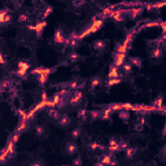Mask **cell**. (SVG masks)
<instances>
[{"mask_svg":"<svg viewBox=\"0 0 166 166\" xmlns=\"http://www.w3.org/2000/svg\"><path fill=\"white\" fill-rule=\"evenodd\" d=\"M103 25H104V20H101V18L92 21V23H91V25H90L87 29L84 30V31H82L81 34H78V39H79V40H82V39H84V38H87L88 35L97 33V31H99V30L103 27Z\"/></svg>","mask_w":166,"mask_h":166,"instance_id":"cell-1","label":"cell"},{"mask_svg":"<svg viewBox=\"0 0 166 166\" xmlns=\"http://www.w3.org/2000/svg\"><path fill=\"white\" fill-rule=\"evenodd\" d=\"M82 99H83L82 92L79 91V90H74V91L71 92L70 97H69V104H70L71 107H77V105H79V104H81Z\"/></svg>","mask_w":166,"mask_h":166,"instance_id":"cell-2","label":"cell"},{"mask_svg":"<svg viewBox=\"0 0 166 166\" xmlns=\"http://www.w3.org/2000/svg\"><path fill=\"white\" fill-rule=\"evenodd\" d=\"M10 22H12V16L9 14V9L0 10V27L7 26Z\"/></svg>","mask_w":166,"mask_h":166,"instance_id":"cell-3","label":"cell"},{"mask_svg":"<svg viewBox=\"0 0 166 166\" xmlns=\"http://www.w3.org/2000/svg\"><path fill=\"white\" fill-rule=\"evenodd\" d=\"M46 26H47V21H44V20H42V21H39V22L35 23V26H34L33 30H34L35 34H36V38H42L43 31H44Z\"/></svg>","mask_w":166,"mask_h":166,"instance_id":"cell-4","label":"cell"},{"mask_svg":"<svg viewBox=\"0 0 166 166\" xmlns=\"http://www.w3.org/2000/svg\"><path fill=\"white\" fill-rule=\"evenodd\" d=\"M65 152H66V155H69V156H74L78 152V145L74 141H67L65 144Z\"/></svg>","mask_w":166,"mask_h":166,"instance_id":"cell-5","label":"cell"},{"mask_svg":"<svg viewBox=\"0 0 166 166\" xmlns=\"http://www.w3.org/2000/svg\"><path fill=\"white\" fill-rule=\"evenodd\" d=\"M143 12H144V7H134V8L127 9V14L130 16V18L135 20V18H138Z\"/></svg>","mask_w":166,"mask_h":166,"instance_id":"cell-6","label":"cell"},{"mask_svg":"<svg viewBox=\"0 0 166 166\" xmlns=\"http://www.w3.org/2000/svg\"><path fill=\"white\" fill-rule=\"evenodd\" d=\"M65 40H66V36H65V34L63 33V30L57 29L56 33H55V43H56V44H63V46H64Z\"/></svg>","mask_w":166,"mask_h":166,"instance_id":"cell-7","label":"cell"},{"mask_svg":"<svg viewBox=\"0 0 166 166\" xmlns=\"http://www.w3.org/2000/svg\"><path fill=\"white\" fill-rule=\"evenodd\" d=\"M113 57H114V64L113 65H115L117 67H121L126 61V55L125 53H114Z\"/></svg>","mask_w":166,"mask_h":166,"instance_id":"cell-8","label":"cell"},{"mask_svg":"<svg viewBox=\"0 0 166 166\" xmlns=\"http://www.w3.org/2000/svg\"><path fill=\"white\" fill-rule=\"evenodd\" d=\"M92 48H94L95 51H97V52H103L107 48V43L104 40H101V39H97V40H95L94 43H92Z\"/></svg>","mask_w":166,"mask_h":166,"instance_id":"cell-9","label":"cell"},{"mask_svg":"<svg viewBox=\"0 0 166 166\" xmlns=\"http://www.w3.org/2000/svg\"><path fill=\"white\" fill-rule=\"evenodd\" d=\"M108 151L109 153H115V152H119V147H118V140L112 138L109 140V144H108Z\"/></svg>","mask_w":166,"mask_h":166,"instance_id":"cell-10","label":"cell"},{"mask_svg":"<svg viewBox=\"0 0 166 166\" xmlns=\"http://www.w3.org/2000/svg\"><path fill=\"white\" fill-rule=\"evenodd\" d=\"M29 123H30V121L26 119V117H22L21 121H20V123H18V127H17V132L22 134L23 131H26L27 127H29Z\"/></svg>","mask_w":166,"mask_h":166,"instance_id":"cell-11","label":"cell"},{"mask_svg":"<svg viewBox=\"0 0 166 166\" xmlns=\"http://www.w3.org/2000/svg\"><path fill=\"white\" fill-rule=\"evenodd\" d=\"M99 164H100V165H115L117 162L113 160V153H109V155L103 156L101 161H100Z\"/></svg>","mask_w":166,"mask_h":166,"instance_id":"cell-12","label":"cell"},{"mask_svg":"<svg viewBox=\"0 0 166 166\" xmlns=\"http://www.w3.org/2000/svg\"><path fill=\"white\" fill-rule=\"evenodd\" d=\"M79 60H81V55H79L78 52H75L74 50H71V52L67 53V61H69V63L75 64Z\"/></svg>","mask_w":166,"mask_h":166,"instance_id":"cell-13","label":"cell"},{"mask_svg":"<svg viewBox=\"0 0 166 166\" xmlns=\"http://www.w3.org/2000/svg\"><path fill=\"white\" fill-rule=\"evenodd\" d=\"M48 117H50L51 119H55V121H59L60 118V110L57 108H48V112H47Z\"/></svg>","mask_w":166,"mask_h":166,"instance_id":"cell-14","label":"cell"},{"mask_svg":"<svg viewBox=\"0 0 166 166\" xmlns=\"http://www.w3.org/2000/svg\"><path fill=\"white\" fill-rule=\"evenodd\" d=\"M108 77H109V78H118V77L122 78L121 73L118 71V67H117L115 65H110V67H109V73H108Z\"/></svg>","mask_w":166,"mask_h":166,"instance_id":"cell-15","label":"cell"},{"mask_svg":"<svg viewBox=\"0 0 166 166\" xmlns=\"http://www.w3.org/2000/svg\"><path fill=\"white\" fill-rule=\"evenodd\" d=\"M70 117L67 115V114H61L60 115V118H59V125L60 126H63V127H66V126H69L70 125Z\"/></svg>","mask_w":166,"mask_h":166,"instance_id":"cell-16","label":"cell"},{"mask_svg":"<svg viewBox=\"0 0 166 166\" xmlns=\"http://www.w3.org/2000/svg\"><path fill=\"white\" fill-rule=\"evenodd\" d=\"M35 134H36V136H39V138H46L47 136L46 127L43 125H36L35 126Z\"/></svg>","mask_w":166,"mask_h":166,"instance_id":"cell-17","label":"cell"},{"mask_svg":"<svg viewBox=\"0 0 166 166\" xmlns=\"http://www.w3.org/2000/svg\"><path fill=\"white\" fill-rule=\"evenodd\" d=\"M135 153H136V148H134V147H126V149H125V156L127 160H131L134 158L135 156Z\"/></svg>","mask_w":166,"mask_h":166,"instance_id":"cell-18","label":"cell"},{"mask_svg":"<svg viewBox=\"0 0 166 166\" xmlns=\"http://www.w3.org/2000/svg\"><path fill=\"white\" fill-rule=\"evenodd\" d=\"M162 56V48L161 47H156V48H153L152 52H151V57L153 60H157Z\"/></svg>","mask_w":166,"mask_h":166,"instance_id":"cell-19","label":"cell"},{"mask_svg":"<svg viewBox=\"0 0 166 166\" xmlns=\"http://www.w3.org/2000/svg\"><path fill=\"white\" fill-rule=\"evenodd\" d=\"M5 151L8 152V155H9V157H12L14 155V143L10 139L8 140V143H7V147H5Z\"/></svg>","mask_w":166,"mask_h":166,"instance_id":"cell-20","label":"cell"},{"mask_svg":"<svg viewBox=\"0 0 166 166\" xmlns=\"http://www.w3.org/2000/svg\"><path fill=\"white\" fill-rule=\"evenodd\" d=\"M128 63H130L132 66H136V67H141L143 65V61L139 57H128Z\"/></svg>","mask_w":166,"mask_h":166,"instance_id":"cell-21","label":"cell"},{"mask_svg":"<svg viewBox=\"0 0 166 166\" xmlns=\"http://www.w3.org/2000/svg\"><path fill=\"white\" fill-rule=\"evenodd\" d=\"M81 135H82V130H81V127H75V128H73V130L70 131V136L73 140H75L78 138H81Z\"/></svg>","mask_w":166,"mask_h":166,"instance_id":"cell-22","label":"cell"},{"mask_svg":"<svg viewBox=\"0 0 166 166\" xmlns=\"http://www.w3.org/2000/svg\"><path fill=\"white\" fill-rule=\"evenodd\" d=\"M112 114H113V112H112V110H110L109 108L104 109L103 112H101V119H104V121H109L110 118H112Z\"/></svg>","mask_w":166,"mask_h":166,"instance_id":"cell-23","label":"cell"},{"mask_svg":"<svg viewBox=\"0 0 166 166\" xmlns=\"http://www.w3.org/2000/svg\"><path fill=\"white\" fill-rule=\"evenodd\" d=\"M122 82V78L118 77V78H109V81L107 82V87H113V86H117Z\"/></svg>","mask_w":166,"mask_h":166,"instance_id":"cell-24","label":"cell"},{"mask_svg":"<svg viewBox=\"0 0 166 166\" xmlns=\"http://www.w3.org/2000/svg\"><path fill=\"white\" fill-rule=\"evenodd\" d=\"M118 117L123 122H127L128 119H130V112H128V110H119V112H118Z\"/></svg>","mask_w":166,"mask_h":166,"instance_id":"cell-25","label":"cell"},{"mask_svg":"<svg viewBox=\"0 0 166 166\" xmlns=\"http://www.w3.org/2000/svg\"><path fill=\"white\" fill-rule=\"evenodd\" d=\"M128 46H126L125 43H121V44L117 46V50H115V53H125L127 55V50H128Z\"/></svg>","mask_w":166,"mask_h":166,"instance_id":"cell-26","label":"cell"},{"mask_svg":"<svg viewBox=\"0 0 166 166\" xmlns=\"http://www.w3.org/2000/svg\"><path fill=\"white\" fill-rule=\"evenodd\" d=\"M101 83H103V79H101L100 77H97V75L91 79V87H92V88L99 87V86H100Z\"/></svg>","mask_w":166,"mask_h":166,"instance_id":"cell-27","label":"cell"},{"mask_svg":"<svg viewBox=\"0 0 166 166\" xmlns=\"http://www.w3.org/2000/svg\"><path fill=\"white\" fill-rule=\"evenodd\" d=\"M121 67L123 69V73H125V74H131V73H132V67H134V66H132L130 63H128V61H127V63L125 61L123 65H122Z\"/></svg>","mask_w":166,"mask_h":166,"instance_id":"cell-28","label":"cell"},{"mask_svg":"<svg viewBox=\"0 0 166 166\" xmlns=\"http://www.w3.org/2000/svg\"><path fill=\"white\" fill-rule=\"evenodd\" d=\"M51 74H47V73H42V74H39V75H36V78H38V82H39V84L40 86H43L46 82H47V79H48V77H50Z\"/></svg>","mask_w":166,"mask_h":166,"instance_id":"cell-29","label":"cell"},{"mask_svg":"<svg viewBox=\"0 0 166 166\" xmlns=\"http://www.w3.org/2000/svg\"><path fill=\"white\" fill-rule=\"evenodd\" d=\"M52 12H53V8L51 7V5H47V7L44 8V10H43V13H42V18L43 20H46L48 16L52 14Z\"/></svg>","mask_w":166,"mask_h":166,"instance_id":"cell-30","label":"cell"},{"mask_svg":"<svg viewBox=\"0 0 166 166\" xmlns=\"http://www.w3.org/2000/svg\"><path fill=\"white\" fill-rule=\"evenodd\" d=\"M77 115H78V118H79V119L86 121V119H87V117H88V112H87L86 109H79Z\"/></svg>","mask_w":166,"mask_h":166,"instance_id":"cell-31","label":"cell"},{"mask_svg":"<svg viewBox=\"0 0 166 166\" xmlns=\"http://www.w3.org/2000/svg\"><path fill=\"white\" fill-rule=\"evenodd\" d=\"M18 69L29 71L30 70V64L27 63V61H20V63H18Z\"/></svg>","mask_w":166,"mask_h":166,"instance_id":"cell-32","label":"cell"},{"mask_svg":"<svg viewBox=\"0 0 166 166\" xmlns=\"http://www.w3.org/2000/svg\"><path fill=\"white\" fill-rule=\"evenodd\" d=\"M92 119H101V112L100 110H92L88 113Z\"/></svg>","mask_w":166,"mask_h":166,"instance_id":"cell-33","label":"cell"},{"mask_svg":"<svg viewBox=\"0 0 166 166\" xmlns=\"http://www.w3.org/2000/svg\"><path fill=\"white\" fill-rule=\"evenodd\" d=\"M88 148H90L91 151H97V149H99V151H104V149H105L103 145L97 144V143H90V144H88Z\"/></svg>","mask_w":166,"mask_h":166,"instance_id":"cell-34","label":"cell"},{"mask_svg":"<svg viewBox=\"0 0 166 166\" xmlns=\"http://www.w3.org/2000/svg\"><path fill=\"white\" fill-rule=\"evenodd\" d=\"M71 4L74 8H81L86 4V0H71Z\"/></svg>","mask_w":166,"mask_h":166,"instance_id":"cell-35","label":"cell"},{"mask_svg":"<svg viewBox=\"0 0 166 166\" xmlns=\"http://www.w3.org/2000/svg\"><path fill=\"white\" fill-rule=\"evenodd\" d=\"M9 158V155H8V152L7 151H3L2 153H0V164H4V162H7V160Z\"/></svg>","mask_w":166,"mask_h":166,"instance_id":"cell-36","label":"cell"},{"mask_svg":"<svg viewBox=\"0 0 166 166\" xmlns=\"http://www.w3.org/2000/svg\"><path fill=\"white\" fill-rule=\"evenodd\" d=\"M157 26H160V22H158V21H151V22L144 23V26H143V27H145V29H151V27H157Z\"/></svg>","mask_w":166,"mask_h":166,"instance_id":"cell-37","label":"cell"},{"mask_svg":"<svg viewBox=\"0 0 166 166\" xmlns=\"http://www.w3.org/2000/svg\"><path fill=\"white\" fill-rule=\"evenodd\" d=\"M16 74H17V77H18V78H21V79H26V78H27V71H25V70L17 69Z\"/></svg>","mask_w":166,"mask_h":166,"instance_id":"cell-38","label":"cell"},{"mask_svg":"<svg viewBox=\"0 0 166 166\" xmlns=\"http://www.w3.org/2000/svg\"><path fill=\"white\" fill-rule=\"evenodd\" d=\"M132 38H134V34L132 33H128L127 35H126V38H125V44L126 46H128V47H130V44H131V42H132Z\"/></svg>","mask_w":166,"mask_h":166,"instance_id":"cell-39","label":"cell"},{"mask_svg":"<svg viewBox=\"0 0 166 166\" xmlns=\"http://www.w3.org/2000/svg\"><path fill=\"white\" fill-rule=\"evenodd\" d=\"M127 145H128V143H127V141H125V140H118V147H119V152H121V151H125Z\"/></svg>","mask_w":166,"mask_h":166,"instance_id":"cell-40","label":"cell"},{"mask_svg":"<svg viewBox=\"0 0 166 166\" xmlns=\"http://www.w3.org/2000/svg\"><path fill=\"white\" fill-rule=\"evenodd\" d=\"M29 21V16L26 13H21L18 16V22H27Z\"/></svg>","mask_w":166,"mask_h":166,"instance_id":"cell-41","label":"cell"},{"mask_svg":"<svg viewBox=\"0 0 166 166\" xmlns=\"http://www.w3.org/2000/svg\"><path fill=\"white\" fill-rule=\"evenodd\" d=\"M113 10H114V7H107V8H104V10H103V16H109Z\"/></svg>","mask_w":166,"mask_h":166,"instance_id":"cell-42","label":"cell"},{"mask_svg":"<svg viewBox=\"0 0 166 166\" xmlns=\"http://www.w3.org/2000/svg\"><path fill=\"white\" fill-rule=\"evenodd\" d=\"M8 86H9V81H8V79H4V81L0 83V88L7 90V88H8Z\"/></svg>","mask_w":166,"mask_h":166,"instance_id":"cell-43","label":"cell"},{"mask_svg":"<svg viewBox=\"0 0 166 166\" xmlns=\"http://www.w3.org/2000/svg\"><path fill=\"white\" fill-rule=\"evenodd\" d=\"M20 136H21V134H20V132H16V134L13 135V136H12V138H10V140H12V141H13V143L16 144V143H17V141H18V140H20Z\"/></svg>","mask_w":166,"mask_h":166,"instance_id":"cell-44","label":"cell"},{"mask_svg":"<svg viewBox=\"0 0 166 166\" xmlns=\"http://www.w3.org/2000/svg\"><path fill=\"white\" fill-rule=\"evenodd\" d=\"M5 64H7V60H5L4 55L2 53V51H0V65H5Z\"/></svg>","mask_w":166,"mask_h":166,"instance_id":"cell-45","label":"cell"},{"mask_svg":"<svg viewBox=\"0 0 166 166\" xmlns=\"http://www.w3.org/2000/svg\"><path fill=\"white\" fill-rule=\"evenodd\" d=\"M82 158L81 157H77L75 160H73V165H82Z\"/></svg>","mask_w":166,"mask_h":166,"instance_id":"cell-46","label":"cell"},{"mask_svg":"<svg viewBox=\"0 0 166 166\" xmlns=\"http://www.w3.org/2000/svg\"><path fill=\"white\" fill-rule=\"evenodd\" d=\"M48 96H47V92H42V100H47Z\"/></svg>","mask_w":166,"mask_h":166,"instance_id":"cell-47","label":"cell"},{"mask_svg":"<svg viewBox=\"0 0 166 166\" xmlns=\"http://www.w3.org/2000/svg\"><path fill=\"white\" fill-rule=\"evenodd\" d=\"M36 165H43L42 161H35V162H31V166H36Z\"/></svg>","mask_w":166,"mask_h":166,"instance_id":"cell-48","label":"cell"},{"mask_svg":"<svg viewBox=\"0 0 166 166\" xmlns=\"http://www.w3.org/2000/svg\"><path fill=\"white\" fill-rule=\"evenodd\" d=\"M3 92H4V90H3V88H0V97H2V95H3Z\"/></svg>","mask_w":166,"mask_h":166,"instance_id":"cell-49","label":"cell"},{"mask_svg":"<svg viewBox=\"0 0 166 166\" xmlns=\"http://www.w3.org/2000/svg\"><path fill=\"white\" fill-rule=\"evenodd\" d=\"M0 119H2V113H0Z\"/></svg>","mask_w":166,"mask_h":166,"instance_id":"cell-50","label":"cell"}]
</instances>
